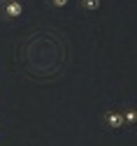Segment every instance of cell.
I'll list each match as a JSON object with an SVG mask.
<instances>
[{
  "mask_svg": "<svg viewBox=\"0 0 137 146\" xmlns=\"http://www.w3.org/2000/svg\"><path fill=\"white\" fill-rule=\"evenodd\" d=\"M105 123L109 125V127H121V125H126V121H123V114H119V111H114V109H109V111L105 114Z\"/></svg>",
  "mask_w": 137,
  "mask_h": 146,
  "instance_id": "6da1fadb",
  "label": "cell"
},
{
  "mask_svg": "<svg viewBox=\"0 0 137 146\" xmlns=\"http://www.w3.org/2000/svg\"><path fill=\"white\" fill-rule=\"evenodd\" d=\"M5 14L9 19H19V16L23 14V3H19V0H12V3L5 5Z\"/></svg>",
  "mask_w": 137,
  "mask_h": 146,
  "instance_id": "7a4b0ae2",
  "label": "cell"
},
{
  "mask_svg": "<svg viewBox=\"0 0 137 146\" xmlns=\"http://www.w3.org/2000/svg\"><path fill=\"white\" fill-rule=\"evenodd\" d=\"M82 5L86 12H95L98 7H100V0H82Z\"/></svg>",
  "mask_w": 137,
  "mask_h": 146,
  "instance_id": "3957f363",
  "label": "cell"
},
{
  "mask_svg": "<svg viewBox=\"0 0 137 146\" xmlns=\"http://www.w3.org/2000/svg\"><path fill=\"white\" fill-rule=\"evenodd\" d=\"M123 121L126 123H135L137 121V111H135V109H128V111L123 114Z\"/></svg>",
  "mask_w": 137,
  "mask_h": 146,
  "instance_id": "277c9868",
  "label": "cell"
},
{
  "mask_svg": "<svg viewBox=\"0 0 137 146\" xmlns=\"http://www.w3.org/2000/svg\"><path fill=\"white\" fill-rule=\"evenodd\" d=\"M67 3H70V0H51V5H53V7H65Z\"/></svg>",
  "mask_w": 137,
  "mask_h": 146,
  "instance_id": "5b68a950",
  "label": "cell"
},
{
  "mask_svg": "<svg viewBox=\"0 0 137 146\" xmlns=\"http://www.w3.org/2000/svg\"><path fill=\"white\" fill-rule=\"evenodd\" d=\"M5 3H12V0H5Z\"/></svg>",
  "mask_w": 137,
  "mask_h": 146,
  "instance_id": "8992f818",
  "label": "cell"
}]
</instances>
